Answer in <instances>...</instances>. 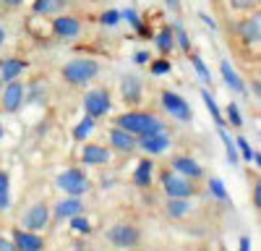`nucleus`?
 <instances>
[{
    "instance_id": "nucleus-1",
    "label": "nucleus",
    "mask_w": 261,
    "mask_h": 251,
    "mask_svg": "<svg viewBox=\"0 0 261 251\" xmlns=\"http://www.w3.org/2000/svg\"><path fill=\"white\" fill-rule=\"evenodd\" d=\"M115 129H123L134 136H144V134H162L167 131L165 123L149 110H128V113H120L115 115Z\"/></svg>"
},
{
    "instance_id": "nucleus-2",
    "label": "nucleus",
    "mask_w": 261,
    "mask_h": 251,
    "mask_svg": "<svg viewBox=\"0 0 261 251\" xmlns=\"http://www.w3.org/2000/svg\"><path fill=\"white\" fill-rule=\"evenodd\" d=\"M63 79L71 84V87H84L92 79L99 76V63L94 58H73L63 66Z\"/></svg>"
},
{
    "instance_id": "nucleus-3",
    "label": "nucleus",
    "mask_w": 261,
    "mask_h": 251,
    "mask_svg": "<svg viewBox=\"0 0 261 251\" xmlns=\"http://www.w3.org/2000/svg\"><path fill=\"white\" fill-rule=\"evenodd\" d=\"M55 186L68 196H84L86 191H89L92 183H89V178H86V173L81 170V167H68V170H63L55 178Z\"/></svg>"
},
{
    "instance_id": "nucleus-4",
    "label": "nucleus",
    "mask_w": 261,
    "mask_h": 251,
    "mask_svg": "<svg viewBox=\"0 0 261 251\" xmlns=\"http://www.w3.org/2000/svg\"><path fill=\"white\" fill-rule=\"evenodd\" d=\"M81 105H84V115H89V118H105L107 113L113 110V97H110V89H105V87H99V89H92V92H86L84 94V99H81Z\"/></svg>"
},
{
    "instance_id": "nucleus-5",
    "label": "nucleus",
    "mask_w": 261,
    "mask_h": 251,
    "mask_svg": "<svg viewBox=\"0 0 261 251\" xmlns=\"http://www.w3.org/2000/svg\"><path fill=\"white\" fill-rule=\"evenodd\" d=\"M160 181H162V191H165L167 199H191V196L196 194L193 181L178 175L175 170H165Z\"/></svg>"
},
{
    "instance_id": "nucleus-6",
    "label": "nucleus",
    "mask_w": 261,
    "mask_h": 251,
    "mask_svg": "<svg viewBox=\"0 0 261 251\" xmlns=\"http://www.w3.org/2000/svg\"><path fill=\"white\" fill-rule=\"evenodd\" d=\"M107 241H110L115 248H134L141 241V230L130 222H118L113 228H107Z\"/></svg>"
},
{
    "instance_id": "nucleus-7",
    "label": "nucleus",
    "mask_w": 261,
    "mask_h": 251,
    "mask_svg": "<svg viewBox=\"0 0 261 251\" xmlns=\"http://www.w3.org/2000/svg\"><path fill=\"white\" fill-rule=\"evenodd\" d=\"M24 97H27V84L24 81H8L3 92H0V108L8 115H16L21 108H24Z\"/></svg>"
},
{
    "instance_id": "nucleus-8",
    "label": "nucleus",
    "mask_w": 261,
    "mask_h": 251,
    "mask_svg": "<svg viewBox=\"0 0 261 251\" xmlns=\"http://www.w3.org/2000/svg\"><path fill=\"white\" fill-rule=\"evenodd\" d=\"M160 105H162V110L167 113V115H172L175 120H180V123H188V120H193V110H191V105L178 94V92H170V89H165L162 94H160Z\"/></svg>"
},
{
    "instance_id": "nucleus-9",
    "label": "nucleus",
    "mask_w": 261,
    "mask_h": 251,
    "mask_svg": "<svg viewBox=\"0 0 261 251\" xmlns=\"http://www.w3.org/2000/svg\"><path fill=\"white\" fill-rule=\"evenodd\" d=\"M235 29H238V39H241L246 47H253V50H256L258 42H261V13L253 11L251 16L241 18Z\"/></svg>"
},
{
    "instance_id": "nucleus-10",
    "label": "nucleus",
    "mask_w": 261,
    "mask_h": 251,
    "mask_svg": "<svg viewBox=\"0 0 261 251\" xmlns=\"http://www.w3.org/2000/svg\"><path fill=\"white\" fill-rule=\"evenodd\" d=\"M50 217H53L50 207L45 202H37V204H32L27 212H24L21 225H24V230H29V233H37V230H45L50 225Z\"/></svg>"
},
{
    "instance_id": "nucleus-11",
    "label": "nucleus",
    "mask_w": 261,
    "mask_h": 251,
    "mask_svg": "<svg viewBox=\"0 0 261 251\" xmlns=\"http://www.w3.org/2000/svg\"><path fill=\"white\" fill-rule=\"evenodd\" d=\"M81 29H84L81 18L68 16V13H60V16H55V21H53V34H55L58 39H76V37L81 34Z\"/></svg>"
},
{
    "instance_id": "nucleus-12",
    "label": "nucleus",
    "mask_w": 261,
    "mask_h": 251,
    "mask_svg": "<svg viewBox=\"0 0 261 251\" xmlns=\"http://www.w3.org/2000/svg\"><path fill=\"white\" fill-rule=\"evenodd\" d=\"M120 97L125 105H141L144 99V84L136 73H125L120 79Z\"/></svg>"
},
{
    "instance_id": "nucleus-13",
    "label": "nucleus",
    "mask_w": 261,
    "mask_h": 251,
    "mask_svg": "<svg viewBox=\"0 0 261 251\" xmlns=\"http://www.w3.org/2000/svg\"><path fill=\"white\" fill-rule=\"evenodd\" d=\"M170 170H175L178 175H183V178H188V181H199V178H204V167H201L199 162H196L193 157H188V155H178V157H172Z\"/></svg>"
},
{
    "instance_id": "nucleus-14",
    "label": "nucleus",
    "mask_w": 261,
    "mask_h": 251,
    "mask_svg": "<svg viewBox=\"0 0 261 251\" xmlns=\"http://www.w3.org/2000/svg\"><path fill=\"white\" fill-rule=\"evenodd\" d=\"M139 149H144L149 157H157L162 152L170 149V134L162 131V134H144L139 136Z\"/></svg>"
},
{
    "instance_id": "nucleus-15",
    "label": "nucleus",
    "mask_w": 261,
    "mask_h": 251,
    "mask_svg": "<svg viewBox=\"0 0 261 251\" xmlns=\"http://www.w3.org/2000/svg\"><path fill=\"white\" fill-rule=\"evenodd\" d=\"M107 139H110V146H113L118 155H130V152L139 149V136L128 134V131H123V129H113Z\"/></svg>"
},
{
    "instance_id": "nucleus-16",
    "label": "nucleus",
    "mask_w": 261,
    "mask_h": 251,
    "mask_svg": "<svg viewBox=\"0 0 261 251\" xmlns=\"http://www.w3.org/2000/svg\"><path fill=\"white\" fill-rule=\"evenodd\" d=\"M16 251H45V238L37 236V233H29V230H13L11 236Z\"/></svg>"
},
{
    "instance_id": "nucleus-17",
    "label": "nucleus",
    "mask_w": 261,
    "mask_h": 251,
    "mask_svg": "<svg viewBox=\"0 0 261 251\" xmlns=\"http://www.w3.org/2000/svg\"><path fill=\"white\" fill-rule=\"evenodd\" d=\"M110 149L107 146H102V144H84V149H81V162L84 165H92V167H97V165H107L110 162Z\"/></svg>"
},
{
    "instance_id": "nucleus-18",
    "label": "nucleus",
    "mask_w": 261,
    "mask_h": 251,
    "mask_svg": "<svg viewBox=\"0 0 261 251\" xmlns=\"http://www.w3.org/2000/svg\"><path fill=\"white\" fill-rule=\"evenodd\" d=\"M76 215H84V202L81 196H68V199H60L55 204V217L58 220H71Z\"/></svg>"
},
{
    "instance_id": "nucleus-19",
    "label": "nucleus",
    "mask_w": 261,
    "mask_h": 251,
    "mask_svg": "<svg viewBox=\"0 0 261 251\" xmlns=\"http://www.w3.org/2000/svg\"><path fill=\"white\" fill-rule=\"evenodd\" d=\"M24 71H27V60H21V58H3L0 60V81L3 84L16 81Z\"/></svg>"
},
{
    "instance_id": "nucleus-20",
    "label": "nucleus",
    "mask_w": 261,
    "mask_h": 251,
    "mask_svg": "<svg viewBox=\"0 0 261 251\" xmlns=\"http://www.w3.org/2000/svg\"><path fill=\"white\" fill-rule=\"evenodd\" d=\"M220 73H222V81L227 84V89H232L235 94H246V84L238 76V71L232 68L230 60H220Z\"/></svg>"
},
{
    "instance_id": "nucleus-21",
    "label": "nucleus",
    "mask_w": 261,
    "mask_h": 251,
    "mask_svg": "<svg viewBox=\"0 0 261 251\" xmlns=\"http://www.w3.org/2000/svg\"><path fill=\"white\" fill-rule=\"evenodd\" d=\"M151 175H154V162H151L149 157H141L134 175H130V181H134L136 188H149L151 186Z\"/></svg>"
},
{
    "instance_id": "nucleus-22",
    "label": "nucleus",
    "mask_w": 261,
    "mask_h": 251,
    "mask_svg": "<svg viewBox=\"0 0 261 251\" xmlns=\"http://www.w3.org/2000/svg\"><path fill=\"white\" fill-rule=\"evenodd\" d=\"M65 6H68V0H34L32 11L37 16H60Z\"/></svg>"
},
{
    "instance_id": "nucleus-23",
    "label": "nucleus",
    "mask_w": 261,
    "mask_h": 251,
    "mask_svg": "<svg viewBox=\"0 0 261 251\" xmlns=\"http://www.w3.org/2000/svg\"><path fill=\"white\" fill-rule=\"evenodd\" d=\"M120 18H123L139 37H149V27L144 24V18H141V13H139L136 8H123V11H120Z\"/></svg>"
},
{
    "instance_id": "nucleus-24",
    "label": "nucleus",
    "mask_w": 261,
    "mask_h": 251,
    "mask_svg": "<svg viewBox=\"0 0 261 251\" xmlns=\"http://www.w3.org/2000/svg\"><path fill=\"white\" fill-rule=\"evenodd\" d=\"M154 47L167 58L172 50H175V37H172V29H170V24L167 27H162L157 34H154Z\"/></svg>"
},
{
    "instance_id": "nucleus-25",
    "label": "nucleus",
    "mask_w": 261,
    "mask_h": 251,
    "mask_svg": "<svg viewBox=\"0 0 261 251\" xmlns=\"http://www.w3.org/2000/svg\"><path fill=\"white\" fill-rule=\"evenodd\" d=\"M191 212V202L188 199H167L165 202V215L172 220H180Z\"/></svg>"
},
{
    "instance_id": "nucleus-26",
    "label": "nucleus",
    "mask_w": 261,
    "mask_h": 251,
    "mask_svg": "<svg viewBox=\"0 0 261 251\" xmlns=\"http://www.w3.org/2000/svg\"><path fill=\"white\" fill-rule=\"evenodd\" d=\"M217 134H220V139H222V144H225L227 162H230L232 167H238V165H241V155H238V146H235V141H232V139H230V134L225 131V126H217Z\"/></svg>"
},
{
    "instance_id": "nucleus-27",
    "label": "nucleus",
    "mask_w": 261,
    "mask_h": 251,
    "mask_svg": "<svg viewBox=\"0 0 261 251\" xmlns=\"http://www.w3.org/2000/svg\"><path fill=\"white\" fill-rule=\"evenodd\" d=\"M170 29H172V37H175V47H180L186 55H191V37H188V32H186V27H183V21H172L170 24Z\"/></svg>"
},
{
    "instance_id": "nucleus-28",
    "label": "nucleus",
    "mask_w": 261,
    "mask_h": 251,
    "mask_svg": "<svg viewBox=\"0 0 261 251\" xmlns=\"http://www.w3.org/2000/svg\"><path fill=\"white\" fill-rule=\"evenodd\" d=\"M235 141V146H238V155H241V160H246V162H253V165H261V157H258V152L251 146V141L246 139V136H238V139H232Z\"/></svg>"
},
{
    "instance_id": "nucleus-29",
    "label": "nucleus",
    "mask_w": 261,
    "mask_h": 251,
    "mask_svg": "<svg viewBox=\"0 0 261 251\" xmlns=\"http://www.w3.org/2000/svg\"><path fill=\"white\" fill-rule=\"evenodd\" d=\"M45 81H32L27 84V97L24 105H45Z\"/></svg>"
},
{
    "instance_id": "nucleus-30",
    "label": "nucleus",
    "mask_w": 261,
    "mask_h": 251,
    "mask_svg": "<svg viewBox=\"0 0 261 251\" xmlns=\"http://www.w3.org/2000/svg\"><path fill=\"white\" fill-rule=\"evenodd\" d=\"M201 99H204V105H206V110H209V115H212V120H214V126H225V118H222V110H220V105H217V99H214V94H212L209 89H201Z\"/></svg>"
},
{
    "instance_id": "nucleus-31",
    "label": "nucleus",
    "mask_w": 261,
    "mask_h": 251,
    "mask_svg": "<svg viewBox=\"0 0 261 251\" xmlns=\"http://www.w3.org/2000/svg\"><path fill=\"white\" fill-rule=\"evenodd\" d=\"M188 60H191L193 71L199 73V79H201L204 84H212V71H209L206 63H204V58H201V55H196V53H191V55H188Z\"/></svg>"
},
{
    "instance_id": "nucleus-32",
    "label": "nucleus",
    "mask_w": 261,
    "mask_h": 251,
    "mask_svg": "<svg viewBox=\"0 0 261 251\" xmlns=\"http://www.w3.org/2000/svg\"><path fill=\"white\" fill-rule=\"evenodd\" d=\"M11 207V178L6 170H0V212Z\"/></svg>"
},
{
    "instance_id": "nucleus-33",
    "label": "nucleus",
    "mask_w": 261,
    "mask_h": 251,
    "mask_svg": "<svg viewBox=\"0 0 261 251\" xmlns=\"http://www.w3.org/2000/svg\"><path fill=\"white\" fill-rule=\"evenodd\" d=\"M94 131V118H89V115H84L76 126H73V139L76 141H84L86 136H89Z\"/></svg>"
},
{
    "instance_id": "nucleus-34",
    "label": "nucleus",
    "mask_w": 261,
    "mask_h": 251,
    "mask_svg": "<svg viewBox=\"0 0 261 251\" xmlns=\"http://www.w3.org/2000/svg\"><path fill=\"white\" fill-rule=\"evenodd\" d=\"M71 230L76 236H89L92 233V222L86 220L84 215H76V217H71Z\"/></svg>"
},
{
    "instance_id": "nucleus-35",
    "label": "nucleus",
    "mask_w": 261,
    "mask_h": 251,
    "mask_svg": "<svg viewBox=\"0 0 261 251\" xmlns=\"http://www.w3.org/2000/svg\"><path fill=\"white\" fill-rule=\"evenodd\" d=\"M227 6L238 13H253L258 11V0H227Z\"/></svg>"
},
{
    "instance_id": "nucleus-36",
    "label": "nucleus",
    "mask_w": 261,
    "mask_h": 251,
    "mask_svg": "<svg viewBox=\"0 0 261 251\" xmlns=\"http://www.w3.org/2000/svg\"><path fill=\"white\" fill-rule=\"evenodd\" d=\"M225 115L230 120L232 129H243V115H241V108H238V102H230L225 108Z\"/></svg>"
},
{
    "instance_id": "nucleus-37",
    "label": "nucleus",
    "mask_w": 261,
    "mask_h": 251,
    "mask_svg": "<svg viewBox=\"0 0 261 251\" xmlns=\"http://www.w3.org/2000/svg\"><path fill=\"white\" fill-rule=\"evenodd\" d=\"M209 194H212L214 199H220V202H227V199H230L227 188H225V183H222L220 178H209Z\"/></svg>"
},
{
    "instance_id": "nucleus-38",
    "label": "nucleus",
    "mask_w": 261,
    "mask_h": 251,
    "mask_svg": "<svg viewBox=\"0 0 261 251\" xmlns=\"http://www.w3.org/2000/svg\"><path fill=\"white\" fill-rule=\"evenodd\" d=\"M120 11H115V8H110V11H105L102 16H99V24L102 27H107V29H115L118 24H120Z\"/></svg>"
},
{
    "instance_id": "nucleus-39",
    "label": "nucleus",
    "mask_w": 261,
    "mask_h": 251,
    "mask_svg": "<svg viewBox=\"0 0 261 251\" xmlns=\"http://www.w3.org/2000/svg\"><path fill=\"white\" fill-rule=\"evenodd\" d=\"M149 71L154 73V76H165L172 71V63L167 58H160V60H149Z\"/></svg>"
},
{
    "instance_id": "nucleus-40",
    "label": "nucleus",
    "mask_w": 261,
    "mask_h": 251,
    "mask_svg": "<svg viewBox=\"0 0 261 251\" xmlns=\"http://www.w3.org/2000/svg\"><path fill=\"white\" fill-rule=\"evenodd\" d=\"M149 60H151L149 50H136L134 53V63H136V66H149Z\"/></svg>"
},
{
    "instance_id": "nucleus-41",
    "label": "nucleus",
    "mask_w": 261,
    "mask_h": 251,
    "mask_svg": "<svg viewBox=\"0 0 261 251\" xmlns=\"http://www.w3.org/2000/svg\"><path fill=\"white\" fill-rule=\"evenodd\" d=\"M253 209H261V183H253Z\"/></svg>"
},
{
    "instance_id": "nucleus-42",
    "label": "nucleus",
    "mask_w": 261,
    "mask_h": 251,
    "mask_svg": "<svg viewBox=\"0 0 261 251\" xmlns=\"http://www.w3.org/2000/svg\"><path fill=\"white\" fill-rule=\"evenodd\" d=\"M0 251H16L13 241H11V238H6V236H0Z\"/></svg>"
},
{
    "instance_id": "nucleus-43",
    "label": "nucleus",
    "mask_w": 261,
    "mask_h": 251,
    "mask_svg": "<svg viewBox=\"0 0 261 251\" xmlns=\"http://www.w3.org/2000/svg\"><path fill=\"white\" fill-rule=\"evenodd\" d=\"M199 18H201V21H204V24H206V27H209V29H212V32H217V24H214V18H212V16H209V13H199Z\"/></svg>"
},
{
    "instance_id": "nucleus-44",
    "label": "nucleus",
    "mask_w": 261,
    "mask_h": 251,
    "mask_svg": "<svg viewBox=\"0 0 261 251\" xmlns=\"http://www.w3.org/2000/svg\"><path fill=\"white\" fill-rule=\"evenodd\" d=\"M165 6H167V11H172V13H180V0H165Z\"/></svg>"
},
{
    "instance_id": "nucleus-45",
    "label": "nucleus",
    "mask_w": 261,
    "mask_h": 251,
    "mask_svg": "<svg viewBox=\"0 0 261 251\" xmlns=\"http://www.w3.org/2000/svg\"><path fill=\"white\" fill-rule=\"evenodd\" d=\"M251 92H253V97H256V102H258V97H261V87H258V79H253V81H251Z\"/></svg>"
},
{
    "instance_id": "nucleus-46",
    "label": "nucleus",
    "mask_w": 261,
    "mask_h": 251,
    "mask_svg": "<svg viewBox=\"0 0 261 251\" xmlns=\"http://www.w3.org/2000/svg\"><path fill=\"white\" fill-rule=\"evenodd\" d=\"M238 251H251V238H248V236L241 238V248H238Z\"/></svg>"
},
{
    "instance_id": "nucleus-47",
    "label": "nucleus",
    "mask_w": 261,
    "mask_h": 251,
    "mask_svg": "<svg viewBox=\"0 0 261 251\" xmlns=\"http://www.w3.org/2000/svg\"><path fill=\"white\" fill-rule=\"evenodd\" d=\"M3 3H6V8H21L24 0H3Z\"/></svg>"
},
{
    "instance_id": "nucleus-48",
    "label": "nucleus",
    "mask_w": 261,
    "mask_h": 251,
    "mask_svg": "<svg viewBox=\"0 0 261 251\" xmlns=\"http://www.w3.org/2000/svg\"><path fill=\"white\" fill-rule=\"evenodd\" d=\"M0 45H6V29H3V24H0Z\"/></svg>"
},
{
    "instance_id": "nucleus-49",
    "label": "nucleus",
    "mask_w": 261,
    "mask_h": 251,
    "mask_svg": "<svg viewBox=\"0 0 261 251\" xmlns=\"http://www.w3.org/2000/svg\"><path fill=\"white\" fill-rule=\"evenodd\" d=\"M6 139V129H3V123H0V141Z\"/></svg>"
},
{
    "instance_id": "nucleus-50",
    "label": "nucleus",
    "mask_w": 261,
    "mask_h": 251,
    "mask_svg": "<svg viewBox=\"0 0 261 251\" xmlns=\"http://www.w3.org/2000/svg\"><path fill=\"white\" fill-rule=\"evenodd\" d=\"M6 11V3H3V0H0V13H3Z\"/></svg>"
}]
</instances>
